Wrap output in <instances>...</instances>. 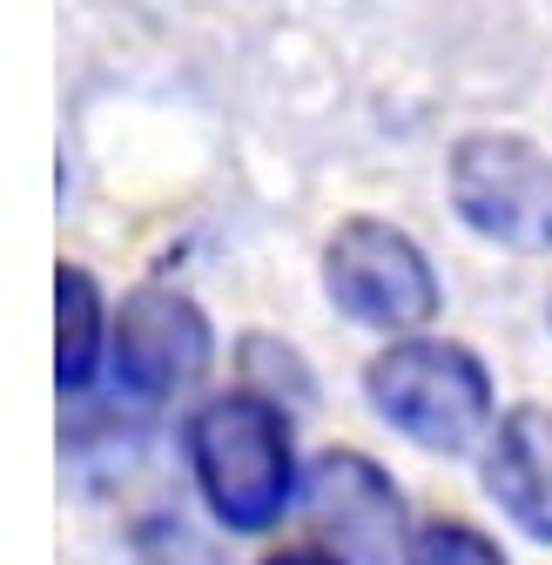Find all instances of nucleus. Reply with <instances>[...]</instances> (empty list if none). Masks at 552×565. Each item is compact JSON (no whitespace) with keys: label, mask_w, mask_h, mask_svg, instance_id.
Masks as SVG:
<instances>
[{"label":"nucleus","mask_w":552,"mask_h":565,"mask_svg":"<svg viewBox=\"0 0 552 565\" xmlns=\"http://www.w3.org/2000/svg\"><path fill=\"white\" fill-rule=\"evenodd\" d=\"M182 458L195 478V499L230 539H263L297 512L304 458L290 411L256 391H216L182 417Z\"/></svg>","instance_id":"nucleus-1"},{"label":"nucleus","mask_w":552,"mask_h":565,"mask_svg":"<svg viewBox=\"0 0 552 565\" xmlns=\"http://www.w3.org/2000/svg\"><path fill=\"white\" fill-rule=\"evenodd\" d=\"M364 404L378 411V424L404 445H418L432 458H465L486 451L492 424H499V384L486 371L471 343L458 337H384V350L364 364Z\"/></svg>","instance_id":"nucleus-2"},{"label":"nucleus","mask_w":552,"mask_h":565,"mask_svg":"<svg viewBox=\"0 0 552 565\" xmlns=\"http://www.w3.org/2000/svg\"><path fill=\"white\" fill-rule=\"evenodd\" d=\"M317 282L343 323L378 330V337H411L432 330L445 310V282L425 256V243L384 223V216H343L323 236Z\"/></svg>","instance_id":"nucleus-3"},{"label":"nucleus","mask_w":552,"mask_h":565,"mask_svg":"<svg viewBox=\"0 0 552 565\" xmlns=\"http://www.w3.org/2000/svg\"><path fill=\"white\" fill-rule=\"evenodd\" d=\"M452 216L492 249L552 256V156L519 128H471L445 156Z\"/></svg>","instance_id":"nucleus-4"},{"label":"nucleus","mask_w":552,"mask_h":565,"mask_svg":"<svg viewBox=\"0 0 552 565\" xmlns=\"http://www.w3.org/2000/svg\"><path fill=\"white\" fill-rule=\"evenodd\" d=\"M216 371V323L202 317V303L169 282H142L115 310L108 337V377L135 404H176L202 377Z\"/></svg>","instance_id":"nucleus-5"},{"label":"nucleus","mask_w":552,"mask_h":565,"mask_svg":"<svg viewBox=\"0 0 552 565\" xmlns=\"http://www.w3.org/2000/svg\"><path fill=\"white\" fill-rule=\"evenodd\" d=\"M297 512L310 525V545H323L343 565H404V552H411V519H404L397 478L351 445H330L304 465Z\"/></svg>","instance_id":"nucleus-6"},{"label":"nucleus","mask_w":552,"mask_h":565,"mask_svg":"<svg viewBox=\"0 0 552 565\" xmlns=\"http://www.w3.org/2000/svg\"><path fill=\"white\" fill-rule=\"evenodd\" d=\"M478 484L506 512V525H519L532 545H552V404L499 411L478 451Z\"/></svg>","instance_id":"nucleus-7"},{"label":"nucleus","mask_w":552,"mask_h":565,"mask_svg":"<svg viewBox=\"0 0 552 565\" xmlns=\"http://www.w3.org/2000/svg\"><path fill=\"white\" fill-rule=\"evenodd\" d=\"M108 337H115V317H108L102 282L82 263H61L54 269V384H61V397L88 391L102 377Z\"/></svg>","instance_id":"nucleus-8"},{"label":"nucleus","mask_w":552,"mask_h":565,"mask_svg":"<svg viewBox=\"0 0 552 565\" xmlns=\"http://www.w3.org/2000/svg\"><path fill=\"white\" fill-rule=\"evenodd\" d=\"M236 371H243V391L284 404V411H304V404L317 397V377H310V364H304V350L284 343V337L250 330V337L236 343Z\"/></svg>","instance_id":"nucleus-9"},{"label":"nucleus","mask_w":552,"mask_h":565,"mask_svg":"<svg viewBox=\"0 0 552 565\" xmlns=\"http://www.w3.org/2000/svg\"><path fill=\"white\" fill-rule=\"evenodd\" d=\"M404 565H512L506 545L492 532H478L471 519H432L411 532V552Z\"/></svg>","instance_id":"nucleus-10"},{"label":"nucleus","mask_w":552,"mask_h":565,"mask_svg":"<svg viewBox=\"0 0 552 565\" xmlns=\"http://www.w3.org/2000/svg\"><path fill=\"white\" fill-rule=\"evenodd\" d=\"M263 565H343V558H330L323 545H284V552H269Z\"/></svg>","instance_id":"nucleus-11"},{"label":"nucleus","mask_w":552,"mask_h":565,"mask_svg":"<svg viewBox=\"0 0 552 565\" xmlns=\"http://www.w3.org/2000/svg\"><path fill=\"white\" fill-rule=\"evenodd\" d=\"M545 330H552V303H545Z\"/></svg>","instance_id":"nucleus-12"}]
</instances>
